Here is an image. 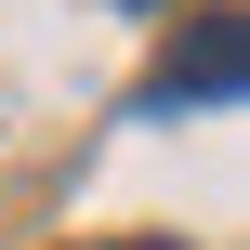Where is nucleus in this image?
<instances>
[{"mask_svg": "<svg viewBox=\"0 0 250 250\" xmlns=\"http://www.w3.org/2000/svg\"><path fill=\"white\" fill-rule=\"evenodd\" d=\"M237 79H250V26H237V13H198V26L171 40V66H158L132 105H145V119H185V105H237Z\"/></svg>", "mask_w": 250, "mask_h": 250, "instance_id": "1", "label": "nucleus"}, {"mask_svg": "<svg viewBox=\"0 0 250 250\" xmlns=\"http://www.w3.org/2000/svg\"><path fill=\"white\" fill-rule=\"evenodd\" d=\"M105 250H171V237H105Z\"/></svg>", "mask_w": 250, "mask_h": 250, "instance_id": "2", "label": "nucleus"}, {"mask_svg": "<svg viewBox=\"0 0 250 250\" xmlns=\"http://www.w3.org/2000/svg\"><path fill=\"white\" fill-rule=\"evenodd\" d=\"M132 13H158V0H132Z\"/></svg>", "mask_w": 250, "mask_h": 250, "instance_id": "3", "label": "nucleus"}]
</instances>
